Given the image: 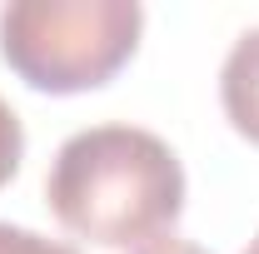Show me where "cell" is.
<instances>
[{"mask_svg": "<svg viewBox=\"0 0 259 254\" xmlns=\"http://www.w3.org/2000/svg\"><path fill=\"white\" fill-rule=\"evenodd\" d=\"M244 254H259V234H254V239H249V249H244Z\"/></svg>", "mask_w": 259, "mask_h": 254, "instance_id": "7", "label": "cell"}, {"mask_svg": "<svg viewBox=\"0 0 259 254\" xmlns=\"http://www.w3.org/2000/svg\"><path fill=\"white\" fill-rule=\"evenodd\" d=\"M0 254H80L60 244V239H45V234H35V229H20V224H5L0 220Z\"/></svg>", "mask_w": 259, "mask_h": 254, "instance_id": "5", "label": "cell"}, {"mask_svg": "<svg viewBox=\"0 0 259 254\" xmlns=\"http://www.w3.org/2000/svg\"><path fill=\"white\" fill-rule=\"evenodd\" d=\"M20 155H25V130H20V115L0 95V185H10V175L20 170Z\"/></svg>", "mask_w": 259, "mask_h": 254, "instance_id": "4", "label": "cell"}, {"mask_svg": "<svg viewBox=\"0 0 259 254\" xmlns=\"http://www.w3.org/2000/svg\"><path fill=\"white\" fill-rule=\"evenodd\" d=\"M140 30V0H10L0 10V55L30 90L80 95L120 75Z\"/></svg>", "mask_w": 259, "mask_h": 254, "instance_id": "2", "label": "cell"}, {"mask_svg": "<svg viewBox=\"0 0 259 254\" xmlns=\"http://www.w3.org/2000/svg\"><path fill=\"white\" fill-rule=\"evenodd\" d=\"M45 199L70 234L105 249H145L180 220L185 170L155 130L90 125L55 150Z\"/></svg>", "mask_w": 259, "mask_h": 254, "instance_id": "1", "label": "cell"}, {"mask_svg": "<svg viewBox=\"0 0 259 254\" xmlns=\"http://www.w3.org/2000/svg\"><path fill=\"white\" fill-rule=\"evenodd\" d=\"M140 254H209V249H199V244H190V239H175V234H164V239H150Z\"/></svg>", "mask_w": 259, "mask_h": 254, "instance_id": "6", "label": "cell"}, {"mask_svg": "<svg viewBox=\"0 0 259 254\" xmlns=\"http://www.w3.org/2000/svg\"><path fill=\"white\" fill-rule=\"evenodd\" d=\"M220 105H225L229 125L249 145H259V25L229 45L225 70H220Z\"/></svg>", "mask_w": 259, "mask_h": 254, "instance_id": "3", "label": "cell"}]
</instances>
